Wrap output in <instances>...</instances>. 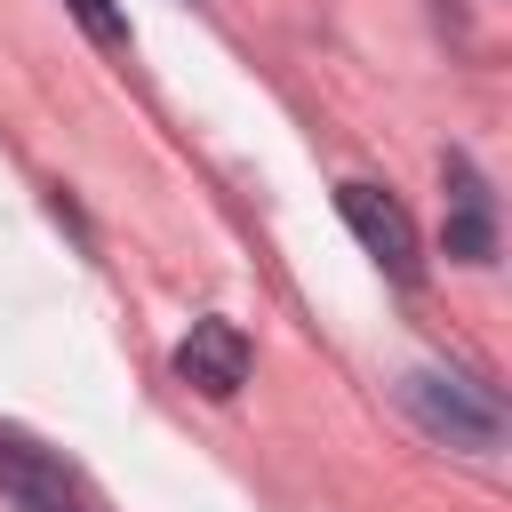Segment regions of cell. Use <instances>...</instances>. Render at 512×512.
I'll return each mask as SVG.
<instances>
[{
    "mask_svg": "<svg viewBox=\"0 0 512 512\" xmlns=\"http://www.w3.org/2000/svg\"><path fill=\"white\" fill-rule=\"evenodd\" d=\"M176 376L200 392V400H232L248 384V336L232 320H192V336L176 344Z\"/></svg>",
    "mask_w": 512,
    "mask_h": 512,
    "instance_id": "cell-4",
    "label": "cell"
},
{
    "mask_svg": "<svg viewBox=\"0 0 512 512\" xmlns=\"http://www.w3.org/2000/svg\"><path fill=\"white\" fill-rule=\"evenodd\" d=\"M72 16H80V32H88V40H104V48H120V40H128V16H120L112 0H72Z\"/></svg>",
    "mask_w": 512,
    "mask_h": 512,
    "instance_id": "cell-6",
    "label": "cell"
},
{
    "mask_svg": "<svg viewBox=\"0 0 512 512\" xmlns=\"http://www.w3.org/2000/svg\"><path fill=\"white\" fill-rule=\"evenodd\" d=\"M336 216L360 232V248L400 280V288H416V224H408V208L392 200V192H376V184H336Z\"/></svg>",
    "mask_w": 512,
    "mask_h": 512,
    "instance_id": "cell-3",
    "label": "cell"
},
{
    "mask_svg": "<svg viewBox=\"0 0 512 512\" xmlns=\"http://www.w3.org/2000/svg\"><path fill=\"white\" fill-rule=\"evenodd\" d=\"M0 496L16 504V512H104L88 488H80V472L72 464H56L40 440H24V432H0Z\"/></svg>",
    "mask_w": 512,
    "mask_h": 512,
    "instance_id": "cell-2",
    "label": "cell"
},
{
    "mask_svg": "<svg viewBox=\"0 0 512 512\" xmlns=\"http://www.w3.org/2000/svg\"><path fill=\"white\" fill-rule=\"evenodd\" d=\"M448 256L456 264H488L496 256V216H488V184L472 176L464 152H448Z\"/></svg>",
    "mask_w": 512,
    "mask_h": 512,
    "instance_id": "cell-5",
    "label": "cell"
},
{
    "mask_svg": "<svg viewBox=\"0 0 512 512\" xmlns=\"http://www.w3.org/2000/svg\"><path fill=\"white\" fill-rule=\"evenodd\" d=\"M400 408H408L432 440H448V448H496V440H504L496 392L472 384V376H448V368H408V376H400Z\"/></svg>",
    "mask_w": 512,
    "mask_h": 512,
    "instance_id": "cell-1",
    "label": "cell"
}]
</instances>
